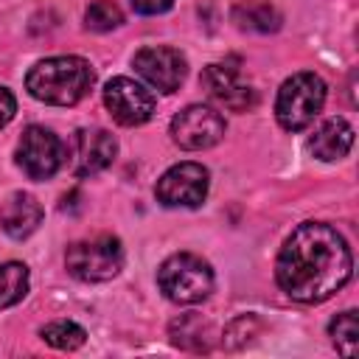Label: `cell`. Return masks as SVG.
I'll use <instances>...</instances> for the list:
<instances>
[{
	"instance_id": "obj_1",
	"label": "cell",
	"mask_w": 359,
	"mask_h": 359,
	"mask_svg": "<svg viewBox=\"0 0 359 359\" xmlns=\"http://www.w3.org/2000/svg\"><path fill=\"white\" fill-rule=\"evenodd\" d=\"M353 275V255L342 233L325 222H303L283 241L275 278L297 303H323L334 297Z\"/></svg>"
},
{
	"instance_id": "obj_2",
	"label": "cell",
	"mask_w": 359,
	"mask_h": 359,
	"mask_svg": "<svg viewBox=\"0 0 359 359\" xmlns=\"http://www.w3.org/2000/svg\"><path fill=\"white\" fill-rule=\"evenodd\" d=\"M95 70L81 56H50L36 62L25 76V90L50 107H73L90 95Z\"/></svg>"
},
{
	"instance_id": "obj_3",
	"label": "cell",
	"mask_w": 359,
	"mask_h": 359,
	"mask_svg": "<svg viewBox=\"0 0 359 359\" xmlns=\"http://www.w3.org/2000/svg\"><path fill=\"white\" fill-rule=\"evenodd\" d=\"M160 292L180 306H194L210 297L213 292V269L205 258L194 252H174L157 269Z\"/></svg>"
},
{
	"instance_id": "obj_4",
	"label": "cell",
	"mask_w": 359,
	"mask_h": 359,
	"mask_svg": "<svg viewBox=\"0 0 359 359\" xmlns=\"http://www.w3.org/2000/svg\"><path fill=\"white\" fill-rule=\"evenodd\" d=\"M325 104V81L317 73H294L289 76L275 98V118L280 129L286 132H300L306 129L323 109Z\"/></svg>"
},
{
	"instance_id": "obj_5",
	"label": "cell",
	"mask_w": 359,
	"mask_h": 359,
	"mask_svg": "<svg viewBox=\"0 0 359 359\" xmlns=\"http://www.w3.org/2000/svg\"><path fill=\"white\" fill-rule=\"evenodd\" d=\"M65 266L81 283H104L123 269V247L115 236H107V233L81 238L67 247Z\"/></svg>"
},
{
	"instance_id": "obj_6",
	"label": "cell",
	"mask_w": 359,
	"mask_h": 359,
	"mask_svg": "<svg viewBox=\"0 0 359 359\" xmlns=\"http://www.w3.org/2000/svg\"><path fill=\"white\" fill-rule=\"evenodd\" d=\"M224 129H227V123H224L222 112L208 104H191V107L180 109L168 126L171 140L185 151H202V149L216 146L224 137Z\"/></svg>"
},
{
	"instance_id": "obj_7",
	"label": "cell",
	"mask_w": 359,
	"mask_h": 359,
	"mask_svg": "<svg viewBox=\"0 0 359 359\" xmlns=\"http://www.w3.org/2000/svg\"><path fill=\"white\" fill-rule=\"evenodd\" d=\"M65 163V146L59 135L31 123L17 140V165L28 180H50Z\"/></svg>"
},
{
	"instance_id": "obj_8",
	"label": "cell",
	"mask_w": 359,
	"mask_h": 359,
	"mask_svg": "<svg viewBox=\"0 0 359 359\" xmlns=\"http://www.w3.org/2000/svg\"><path fill=\"white\" fill-rule=\"evenodd\" d=\"M210 174L202 163H177L154 185V196L165 208H199L208 196Z\"/></svg>"
},
{
	"instance_id": "obj_9",
	"label": "cell",
	"mask_w": 359,
	"mask_h": 359,
	"mask_svg": "<svg viewBox=\"0 0 359 359\" xmlns=\"http://www.w3.org/2000/svg\"><path fill=\"white\" fill-rule=\"evenodd\" d=\"M104 107L121 126H140L154 115V95L129 76H115L104 87Z\"/></svg>"
},
{
	"instance_id": "obj_10",
	"label": "cell",
	"mask_w": 359,
	"mask_h": 359,
	"mask_svg": "<svg viewBox=\"0 0 359 359\" xmlns=\"http://www.w3.org/2000/svg\"><path fill=\"white\" fill-rule=\"evenodd\" d=\"M132 67L160 93H174L185 81L188 62L177 48L168 45H146L132 56Z\"/></svg>"
},
{
	"instance_id": "obj_11",
	"label": "cell",
	"mask_w": 359,
	"mask_h": 359,
	"mask_svg": "<svg viewBox=\"0 0 359 359\" xmlns=\"http://www.w3.org/2000/svg\"><path fill=\"white\" fill-rule=\"evenodd\" d=\"M118 143L107 129H76L70 137V168L76 177H95L112 165Z\"/></svg>"
},
{
	"instance_id": "obj_12",
	"label": "cell",
	"mask_w": 359,
	"mask_h": 359,
	"mask_svg": "<svg viewBox=\"0 0 359 359\" xmlns=\"http://www.w3.org/2000/svg\"><path fill=\"white\" fill-rule=\"evenodd\" d=\"M202 87L227 109L233 112H247L255 107L258 95L250 84L238 81V67H233L230 62H213L202 70Z\"/></svg>"
},
{
	"instance_id": "obj_13",
	"label": "cell",
	"mask_w": 359,
	"mask_h": 359,
	"mask_svg": "<svg viewBox=\"0 0 359 359\" xmlns=\"http://www.w3.org/2000/svg\"><path fill=\"white\" fill-rule=\"evenodd\" d=\"M39 222H42V205H39L31 194L17 191V194H11V196L3 202V208H0V227H3V233H6L8 238H14V241L28 238V236L39 227Z\"/></svg>"
},
{
	"instance_id": "obj_14",
	"label": "cell",
	"mask_w": 359,
	"mask_h": 359,
	"mask_svg": "<svg viewBox=\"0 0 359 359\" xmlns=\"http://www.w3.org/2000/svg\"><path fill=\"white\" fill-rule=\"evenodd\" d=\"M351 146H353V126L345 118H328L309 137V151L323 163L342 160L351 151Z\"/></svg>"
},
{
	"instance_id": "obj_15",
	"label": "cell",
	"mask_w": 359,
	"mask_h": 359,
	"mask_svg": "<svg viewBox=\"0 0 359 359\" xmlns=\"http://www.w3.org/2000/svg\"><path fill=\"white\" fill-rule=\"evenodd\" d=\"M236 28L241 31H252V34H272L280 28L283 17L280 11L272 6V3H264V0H244V3H236L233 11H230Z\"/></svg>"
},
{
	"instance_id": "obj_16",
	"label": "cell",
	"mask_w": 359,
	"mask_h": 359,
	"mask_svg": "<svg viewBox=\"0 0 359 359\" xmlns=\"http://www.w3.org/2000/svg\"><path fill=\"white\" fill-rule=\"evenodd\" d=\"M28 294V266L20 261L0 264V309L20 303Z\"/></svg>"
},
{
	"instance_id": "obj_17",
	"label": "cell",
	"mask_w": 359,
	"mask_h": 359,
	"mask_svg": "<svg viewBox=\"0 0 359 359\" xmlns=\"http://www.w3.org/2000/svg\"><path fill=\"white\" fill-rule=\"evenodd\" d=\"M39 337L50 345V348H59V351H76L87 342V331L73 323V320H56V323H48L39 328Z\"/></svg>"
},
{
	"instance_id": "obj_18",
	"label": "cell",
	"mask_w": 359,
	"mask_h": 359,
	"mask_svg": "<svg viewBox=\"0 0 359 359\" xmlns=\"http://www.w3.org/2000/svg\"><path fill=\"white\" fill-rule=\"evenodd\" d=\"M328 337H331L334 348H337L342 356H356V348H359L356 311H353V309H348V311L337 314V317L328 323Z\"/></svg>"
},
{
	"instance_id": "obj_19",
	"label": "cell",
	"mask_w": 359,
	"mask_h": 359,
	"mask_svg": "<svg viewBox=\"0 0 359 359\" xmlns=\"http://www.w3.org/2000/svg\"><path fill=\"white\" fill-rule=\"evenodd\" d=\"M121 22H123V11H121L118 3H112V0H93V3L87 6V11H84V25H87L90 31H98V34L112 31V28H118Z\"/></svg>"
},
{
	"instance_id": "obj_20",
	"label": "cell",
	"mask_w": 359,
	"mask_h": 359,
	"mask_svg": "<svg viewBox=\"0 0 359 359\" xmlns=\"http://www.w3.org/2000/svg\"><path fill=\"white\" fill-rule=\"evenodd\" d=\"M14 112H17V98H14V93L0 84V129L11 123Z\"/></svg>"
},
{
	"instance_id": "obj_21",
	"label": "cell",
	"mask_w": 359,
	"mask_h": 359,
	"mask_svg": "<svg viewBox=\"0 0 359 359\" xmlns=\"http://www.w3.org/2000/svg\"><path fill=\"white\" fill-rule=\"evenodd\" d=\"M137 14H163L174 6V0H129Z\"/></svg>"
}]
</instances>
